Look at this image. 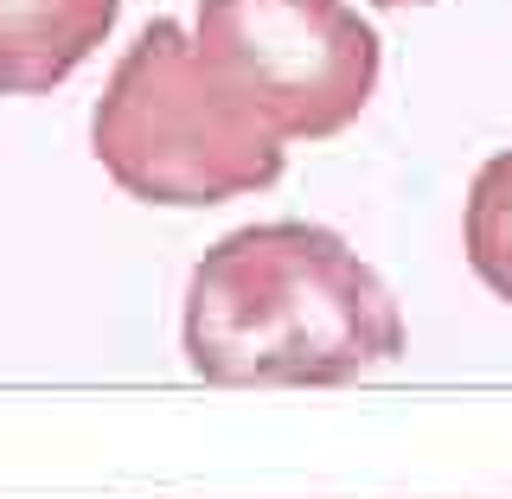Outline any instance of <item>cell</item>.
<instances>
[{
	"label": "cell",
	"mask_w": 512,
	"mask_h": 499,
	"mask_svg": "<svg viewBox=\"0 0 512 499\" xmlns=\"http://www.w3.org/2000/svg\"><path fill=\"white\" fill-rule=\"evenodd\" d=\"M397 352L391 288L327 224H244L186 282V359L212 384H346Z\"/></svg>",
	"instance_id": "1"
},
{
	"label": "cell",
	"mask_w": 512,
	"mask_h": 499,
	"mask_svg": "<svg viewBox=\"0 0 512 499\" xmlns=\"http://www.w3.org/2000/svg\"><path fill=\"white\" fill-rule=\"evenodd\" d=\"M90 154L141 205H224L288 167V141L199 58L180 20L135 32L90 109Z\"/></svg>",
	"instance_id": "2"
},
{
	"label": "cell",
	"mask_w": 512,
	"mask_h": 499,
	"mask_svg": "<svg viewBox=\"0 0 512 499\" xmlns=\"http://www.w3.org/2000/svg\"><path fill=\"white\" fill-rule=\"evenodd\" d=\"M192 45L282 141H327L378 90V32L346 0H199Z\"/></svg>",
	"instance_id": "3"
},
{
	"label": "cell",
	"mask_w": 512,
	"mask_h": 499,
	"mask_svg": "<svg viewBox=\"0 0 512 499\" xmlns=\"http://www.w3.org/2000/svg\"><path fill=\"white\" fill-rule=\"evenodd\" d=\"M122 0H0V96H45L116 32Z\"/></svg>",
	"instance_id": "4"
},
{
	"label": "cell",
	"mask_w": 512,
	"mask_h": 499,
	"mask_svg": "<svg viewBox=\"0 0 512 499\" xmlns=\"http://www.w3.org/2000/svg\"><path fill=\"white\" fill-rule=\"evenodd\" d=\"M461 237H468V263H474V276L512 308V148H500V154L487 160V167L474 173Z\"/></svg>",
	"instance_id": "5"
},
{
	"label": "cell",
	"mask_w": 512,
	"mask_h": 499,
	"mask_svg": "<svg viewBox=\"0 0 512 499\" xmlns=\"http://www.w3.org/2000/svg\"><path fill=\"white\" fill-rule=\"evenodd\" d=\"M372 7H429V0H372Z\"/></svg>",
	"instance_id": "6"
}]
</instances>
